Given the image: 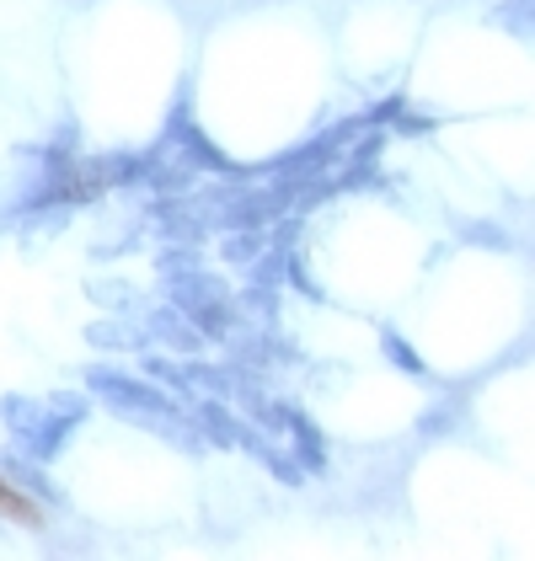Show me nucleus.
<instances>
[{"label": "nucleus", "instance_id": "1", "mask_svg": "<svg viewBox=\"0 0 535 561\" xmlns=\"http://www.w3.org/2000/svg\"><path fill=\"white\" fill-rule=\"evenodd\" d=\"M182 321H193V332H230V321H236V310H230V295H225L215 278H182L178 284V305Z\"/></svg>", "mask_w": 535, "mask_h": 561}, {"label": "nucleus", "instance_id": "2", "mask_svg": "<svg viewBox=\"0 0 535 561\" xmlns=\"http://www.w3.org/2000/svg\"><path fill=\"white\" fill-rule=\"evenodd\" d=\"M0 518H16V524H44V508L33 503V492H22V486H11V481L0 476Z\"/></svg>", "mask_w": 535, "mask_h": 561}, {"label": "nucleus", "instance_id": "3", "mask_svg": "<svg viewBox=\"0 0 535 561\" xmlns=\"http://www.w3.org/2000/svg\"><path fill=\"white\" fill-rule=\"evenodd\" d=\"M91 343L96 347H134L139 332H129V327H91Z\"/></svg>", "mask_w": 535, "mask_h": 561}, {"label": "nucleus", "instance_id": "4", "mask_svg": "<svg viewBox=\"0 0 535 561\" xmlns=\"http://www.w3.org/2000/svg\"><path fill=\"white\" fill-rule=\"evenodd\" d=\"M386 353L397 358V369H407V375H423V364H418V353H407V343H401L397 332H386Z\"/></svg>", "mask_w": 535, "mask_h": 561}]
</instances>
